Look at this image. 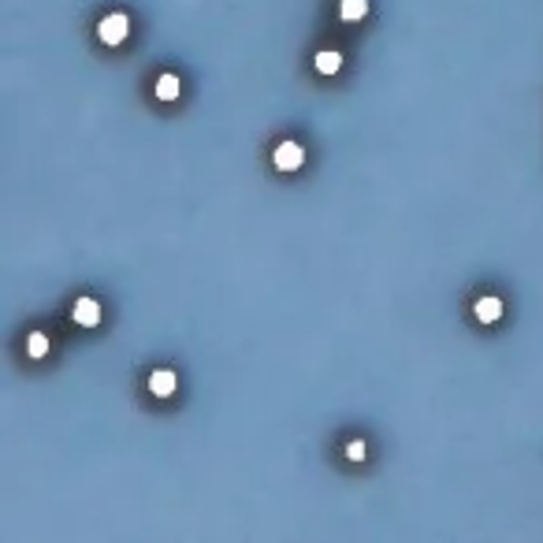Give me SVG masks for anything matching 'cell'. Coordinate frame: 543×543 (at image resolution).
Masks as SVG:
<instances>
[{"label":"cell","mask_w":543,"mask_h":543,"mask_svg":"<svg viewBox=\"0 0 543 543\" xmlns=\"http://www.w3.org/2000/svg\"><path fill=\"white\" fill-rule=\"evenodd\" d=\"M502 312H506V305H502V298H495V294H484V298L473 302V317L480 324H499Z\"/></svg>","instance_id":"4"},{"label":"cell","mask_w":543,"mask_h":543,"mask_svg":"<svg viewBox=\"0 0 543 543\" xmlns=\"http://www.w3.org/2000/svg\"><path fill=\"white\" fill-rule=\"evenodd\" d=\"M97 34H101V41H105V45H112V48H116V45H123V41H127V34H130V19H127L123 11H112V15H105V19H101V26H97Z\"/></svg>","instance_id":"1"},{"label":"cell","mask_w":543,"mask_h":543,"mask_svg":"<svg viewBox=\"0 0 543 543\" xmlns=\"http://www.w3.org/2000/svg\"><path fill=\"white\" fill-rule=\"evenodd\" d=\"M272 164L279 172H298L302 164H305V149L298 142H279L275 145V153H272Z\"/></svg>","instance_id":"2"},{"label":"cell","mask_w":543,"mask_h":543,"mask_svg":"<svg viewBox=\"0 0 543 543\" xmlns=\"http://www.w3.org/2000/svg\"><path fill=\"white\" fill-rule=\"evenodd\" d=\"M175 387H179V376H175L172 369H157V372H149V394H153V399H172Z\"/></svg>","instance_id":"5"},{"label":"cell","mask_w":543,"mask_h":543,"mask_svg":"<svg viewBox=\"0 0 543 543\" xmlns=\"http://www.w3.org/2000/svg\"><path fill=\"white\" fill-rule=\"evenodd\" d=\"M26 354L34 357V361H41V357L48 354V335H45V332H30V335H26Z\"/></svg>","instance_id":"9"},{"label":"cell","mask_w":543,"mask_h":543,"mask_svg":"<svg viewBox=\"0 0 543 543\" xmlns=\"http://www.w3.org/2000/svg\"><path fill=\"white\" fill-rule=\"evenodd\" d=\"M179 93H183V82H179V75H160L157 78V97H160V101H175Z\"/></svg>","instance_id":"8"},{"label":"cell","mask_w":543,"mask_h":543,"mask_svg":"<svg viewBox=\"0 0 543 543\" xmlns=\"http://www.w3.org/2000/svg\"><path fill=\"white\" fill-rule=\"evenodd\" d=\"M369 15V0H339V19L342 23H361Z\"/></svg>","instance_id":"6"},{"label":"cell","mask_w":543,"mask_h":543,"mask_svg":"<svg viewBox=\"0 0 543 543\" xmlns=\"http://www.w3.org/2000/svg\"><path fill=\"white\" fill-rule=\"evenodd\" d=\"M71 317H75L78 327H97L101 324V302L90 298V294H82V298H75V305H71Z\"/></svg>","instance_id":"3"},{"label":"cell","mask_w":543,"mask_h":543,"mask_svg":"<svg viewBox=\"0 0 543 543\" xmlns=\"http://www.w3.org/2000/svg\"><path fill=\"white\" fill-rule=\"evenodd\" d=\"M347 458H350V462H365V443H361V439H350V443H347Z\"/></svg>","instance_id":"10"},{"label":"cell","mask_w":543,"mask_h":543,"mask_svg":"<svg viewBox=\"0 0 543 543\" xmlns=\"http://www.w3.org/2000/svg\"><path fill=\"white\" fill-rule=\"evenodd\" d=\"M317 71L320 75H339V68H342V53H335V48H324V53H317Z\"/></svg>","instance_id":"7"}]
</instances>
